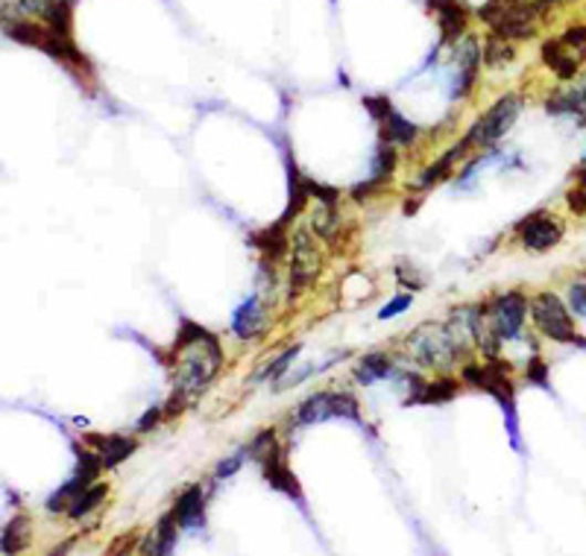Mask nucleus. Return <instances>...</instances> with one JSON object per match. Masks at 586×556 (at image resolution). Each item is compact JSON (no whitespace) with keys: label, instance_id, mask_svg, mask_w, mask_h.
<instances>
[{"label":"nucleus","instance_id":"1","mask_svg":"<svg viewBox=\"0 0 586 556\" xmlns=\"http://www.w3.org/2000/svg\"><path fill=\"white\" fill-rule=\"evenodd\" d=\"M179 355V366H176V378H174V392L185 396L191 401L197 399L211 381L214 375L220 373V364H223V355H220V343L214 334H202L193 343H188L185 349L174 352Z\"/></svg>","mask_w":586,"mask_h":556},{"label":"nucleus","instance_id":"2","mask_svg":"<svg viewBox=\"0 0 586 556\" xmlns=\"http://www.w3.org/2000/svg\"><path fill=\"white\" fill-rule=\"evenodd\" d=\"M545 0H486L484 7L478 9V15L495 35H502L507 42H525L534 39L536 24L543 18Z\"/></svg>","mask_w":586,"mask_h":556},{"label":"nucleus","instance_id":"3","mask_svg":"<svg viewBox=\"0 0 586 556\" xmlns=\"http://www.w3.org/2000/svg\"><path fill=\"white\" fill-rule=\"evenodd\" d=\"M3 33L12 39V42L18 44H30V48H35V51L48 53V56L59 59L62 65H67L71 71H85L88 74V62H85V56L80 51H76V44L71 35L59 33V30H53L51 24H35V21H3Z\"/></svg>","mask_w":586,"mask_h":556},{"label":"nucleus","instance_id":"4","mask_svg":"<svg viewBox=\"0 0 586 556\" xmlns=\"http://www.w3.org/2000/svg\"><path fill=\"white\" fill-rule=\"evenodd\" d=\"M520 115H522L520 94H504V97H499L493 106L486 108L484 115L478 117L475 124H472V129H469L463 138L469 141V147H481V150L495 147L504 135L511 133L513 124L520 120Z\"/></svg>","mask_w":586,"mask_h":556},{"label":"nucleus","instance_id":"5","mask_svg":"<svg viewBox=\"0 0 586 556\" xmlns=\"http://www.w3.org/2000/svg\"><path fill=\"white\" fill-rule=\"evenodd\" d=\"M540 53H543L545 65L552 67V74H557L561 80H578L586 62V27H566V33L545 39Z\"/></svg>","mask_w":586,"mask_h":556},{"label":"nucleus","instance_id":"6","mask_svg":"<svg viewBox=\"0 0 586 556\" xmlns=\"http://www.w3.org/2000/svg\"><path fill=\"white\" fill-rule=\"evenodd\" d=\"M531 316L534 325L540 328V334H545L554 343H569V346H586V340L575 328V319L569 316V307L563 305V300L557 293H540L531 302Z\"/></svg>","mask_w":586,"mask_h":556},{"label":"nucleus","instance_id":"7","mask_svg":"<svg viewBox=\"0 0 586 556\" xmlns=\"http://www.w3.org/2000/svg\"><path fill=\"white\" fill-rule=\"evenodd\" d=\"M408 349L422 366L446 369V366L454 364V360L461 357L463 346L461 340L454 337L452 328H443V325H426V328H419V332L410 337Z\"/></svg>","mask_w":586,"mask_h":556},{"label":"nucleus","instance_id":"8","mask_svg":"<svg viewBox=\"0 0 586 556\" xmlns=\"http://www.w3.org/2000/svg\"><path fill=\"white\" fill-rule=\"evenodd\" d=\"M463 381L478 387V390L490 392L502 407H507V413L513 416V384H511V366L502 364L499 357H490L484 366L469 364L463 366Z\"/></svg>","mask_w":586,"mask_h":556},{"label":"nucleus","instance_id":"9","mask_svg":"<svg viewBox=\"0 0 586 556\" xmlns=\"http://www.w3.org/2000/svg\"><path fill=\"white\" fill-rule=\"evenodd\" d=\"M355 419L358 422V401L346 396V392H317L308 401H302L296 410V422L300 424H317L326 419Z\"/></svg>","mask_w":586,"mask_h":556},{"label":"nucleus","instance_id":"10","mask_svg":"<svg viewBox=\"0 0 586 556\" xmlns=\"http://www.w3.org/2000/svg\"><path fill=\"white\" fill-rule=\"evenodd\" d=\"M323 270V255L317 250V241L311 238L308 229L293 234V255H291V296L305 291Z\"/></svg>","mask_w":586,"mask_h":556},{"label":"nucleus","instance_id":"11","mask_svg":"<svg viewBox=\"0 0 586 556\" xmlns=\"http://www.w3.org/2000/svg\"><path fill=\"white\" fill-rule=\"evenodd\" d=\"M516 232H520L527 250L534 252H548L563 241V225L552 220L545 211H536V214H527L525 220H520Z\"/></svg>","mask_w":586,"mask_h":556},{"label":"nucleus","instance_id":"12","mask_svg":"<svg viewBox=\"0 0 586 556\" xmlns=\"http://www.w3.org/2000/svg\"><path fill=\"white\" fill-rule=\"evenodd\" d=\"M527 314V300L522 293H504L493 307V332L499 340H516Z\"/></svg>","mask_w":586,"mask_h":556},{"label":"nucleus","instance_id":"13","mask_svg":"<svg viewBox=\"0 0 586 556\" xmlns=\"http://www.w3.org/2000/svg\"><path fill=\"white\" fill-rule=\"evenodd\" d=\"M261 469H264V481H268L270 486H273V490L285 492L287 499H300V495H302L300 483H296L293 472L287 469L285 451L279 449V445H273V449H270L268 454L261 457Z\"/></svg>","mask_w":586,"mask_h":556},{"label":"nucleus","instance_id":"14","mask_svg":"<svg viewBox=\"0 0 586 556\" xmlns=\"http://www.w3.org/2000/svg\"><path fill=\"white\" fill-rule=\"evenodd\" d=\"M410 396L405 405H446L458 396V381L452 378H440L435 384L419 381V375H410Z\"/></svg>","mask_w":586,"mask_h":556},{"label":"nucleus","instance_id":"15","mask_svg":"<svg viewBox=\"0 0 586 556\" xmlns=\"http://www.w3.org/2000/svg\"><path fill=\"white\" fill-rule=\"evenodd\" d=\"M88 445H97V454L103 457V469H115L121 465L129 454H135L138 442L129 440V437H121V433H112V437H103V433H88L85 437Z\"/></svg>","mask_w":586,"mask_h":556},{"label":"nucleus","instance_id":"16","mask_svg":"<svg viewBox=\"0 0 586 556\" xmlns=\"http://www.w3.org/2000/svg\"><path fill=\"white\" fill-rule=\"evenodd\" d=\"M287 229H291V223L279 217L276 223L252 234V246H255V250H261L264 261H282V258H285L287 243H291V238H287Z\"/></svg>","mask_w":586,"mask_h":556},{"label":"nucleus","instance_id":"17","mask_svg":"<svg viewBox=\"0 0 586 556\" xmlns=\"http://www.w3.org/2000/svg\"><path fill=\"white\" fill-rule=\"evenodd\" d=\"M396 170V153L390 150V147H381L376 156V167H373V176H369L367 182H360L352 188V200H367V197H373V193L378 191V188H385L387 179L394 176Z\"/></svg>","mask_w":586,"mask_h":556},{"label":"nucleus","instance_id":"18","mask_svg":"<svg viewBox=\"0 0 586 556\" xmlns=\"http://www.w3.org/2000/svg\"><path fill=\"white\" fill-rule=\"evenodd\" d=\"M431 9L440 18V33L443 42H458V35L467 30V9L461 0H431Z\"/></svg>","mask_w":586,"mask_h":556},{"label":"nucleus","instance_id":"19","mask_svg":"<svg viewBox=\"0 0 586 556\" xmlns=\"http://www.w3.org/2000/svg\"><path fill=\"white\" fill-rule=\"evenodd\" d=\"M481 56H484V53L478 51V42L475 39H469V35L461 44H454V62H458V67H461V83H458V88H454L458 97H463V94L472 88V83H475L478 62H481Z\"/></svg>","mask_w":586,"mask_h":556},{"label":"nucleus","instance_id":"20","mask_svg":"<svg viewBox=\"0 0 586 556\" xmlns=\"http://www.w3.org/2000/svg\"><path fill=\"white\" fill-rule=\"evenodd\" d=\"M174 518L179 527H200L206 518V499H202V486H188L179 495L174 506Z\"/></svg>","mask_w":586,"mask_h":556},{"label":"nucleus","instance_id":"21","mask_svg":"<svg viewBox=\"0 0 586 556\" xmlns=\"http://www.w3.org/2000/svg\"><path fill=\"white\" fill-rule=\"evenodd\" d=\"M234 334L247 340V337H255V334L264 328V307H261L259 300H247L241 307H238V314H234Z\"/></svg>","mask_w":586,"mask_h":556},{"label":"nucleus","instance_id":"22","mask_svg":"<svg viewBox=\"0 0 586 556\" xmlns=\"http://www.w3.org/2000/svg\"><path fill=\"white\" fill-rule=\"evenodd\" d=\"M467 150H472V147H469V141L463 138V141L458 144V147H452V150L446 153L443 158H437L435 165H428L426 174L419 176V185H422V188H431V185L443 182L446 176L452 174L454 161H458V158H463V153H467Z\"/></svg>","mask_w":586,"mask_h":556},{"label":"nucleus","instance_id":"23","mask_svg":"<svg viewBox=\"0 0 586 556\" xmlns=\"http://www.w3.org/2000/svg\"><path fill=\"white\" fill-rule=\"evenodd\" d=\"M106 495H109V486H106V483H92V486H85V490L71 501L67 515H71V518H83V515L92 513L94 506H101V501L106 499Z\"/></svg>","mask_w":586,"mask_h":556},{"label":"nucleus","instance_id":"24","mask_svg":"<svg viewBox=\"0 0 586 556\" xmlns=\"http://www.w3.org/2000/svg\"><path fill=\"white\" fill-rule=\"evenodd\" d=\"M390 366H394V360L381 355V352H376V355H367L355 366V378H358V384H376L381 381V378H387Z\"/></svg>","mask_w":586,"mask_h":556},{"label":"nucleus","instance_id":"25","mask_svg":"<svg viewBox=\"0 0 586 556\" xmlns=\"http://www.w3.org/2000/svg\"><path fill=\"white\" fill-rule=\"evenodd\" d=\"M484 62L490 67H502V65H511L513 59H516V51H513V44L507 42V39H502V35H490L484 44Z\"/></svg>","mask_w":586,"mask_h":556},{"label":"nucleus","instance_id":"26","mask_svg":"<svg viewBox=\"0 0 586 556\" xmlns=\"http://www.w3.org/2000/svg\"><path fill=\"white\" fill-rule=\"evenodd\" d=\"M385 144H399V147H408V144H414V138H417V126L410 124V120H405L402 115H390L385 120Z\"/></svg>","mask_w":586,"mask_h":556},{"label":"nucleus","instance_id":"27","mask_svg":"<svg viewBox=\"0 0 586 556\" xmlns=\"http://www.w3.org/2000/svg\"><path fill=\"white\" fill-rule=\"evenodd\" d=\"M176 527H179V524H176L174 513L161 515L159 527H156V536H150L153 545L144 550V554H150V550L153 554H170V550H174V545H176Z\"/></svg>","mask_w":586,"mask_h":556},{"label":"nucleus","instance_id":"28","mask_svg":"<svg viewBox=\"0 0 586 556\" xmlns=\"http://www.w3.org/2000/svg\"><path fill=\"white\" fill-rule=\"evenodd\" d=\"M27 536H30V522H27L24 515H18L3 531V554H15V550L24 548Z\"/></svg>","mask_w":586,"mask_h":556},{"label":"nucleus","instance_id":"29","mask_svg":"<svg viewBox=\"0 0 586 556\" xmlns=\"http://www.w3.org/2000/svg\"><path fill=\"white\" fill-rule=\"evenodd\" d=\"M296 355H300V346H293V349H285L282 355L276 357V360H273V364H268L264 369H261L259 375H255V381H273V378H279V375L285 373L287 364H291V360Z\"/></svg>","mask_w":586,"mask_h":556},{"label":"nucleus","instance_id":"30","mask_svg":"<svg viewBox=\"0 0 586 556\" xmlns=\"http://www.w3.org/2000/svg\"><path fill=\"white\" fill-rule=\"evenodd\" d=\"M305 188H308L311 197H317V200L323 202V206H337V200H341V193H337L335 188L314 182V179H305Z\"/></svg>","mask_w":586,"mask_h":556},{"label":"nucleus","instance_id":"31","mask_svg":"<svg viewBox=\"0 0 586 556\" xmlns=\"http://www.w3.org/2000/svg\"><path fill=\"white\" fill-rule=\"evenodd\" d=\"M569 307L586 319V279L569 284Z\"/></svg>","mask_w":586,"mask_h":556},{"label":"nucleus","instance_id":"32","mask_svg":"<svg viewBox=\"0 0 586 556\" xmlns=\"http://www.w3.org/2000/svg\"><path fill=\"white\" fill-rule=\"evenodd\" d=\"M273 445H276V433H273V431H261L259 437H255V440H252L250 445H247V449H250L247 454L255 457V460H261V457L268 454V451L273 449Z\"/></svg>","mask_w":586,"mask_h":556},{"label":"nucleus","instance_id":"33","mask_svg":"<svg viewBox=\"0 0 586 556\" xmlns=\"http://www.w3.org/2000/svg\"><path fill=\"white\" fill-rule=\"evenodd\" d=\"M364 108L373 115V120H387L394 115V106H390L387 97H364Z\"/></svg>","mask_w":586,"mask_h":556},{"label":"nucleus","instance_id":"34","mask_svg":"<svg viewBox=\"0 0 586 556\" xmlns=\"http://www.w3.org/2000/svg\"><path fill=\"white\" fill-rule=\"evenodd\" d=\"M527 381L536 384V387H545V390L552 387V384H548V369H545V364L540 357H534L531 366H527Z\"/></svg>","mask_w":586,"mask_h":556},{"label":"nucleus","instance_id":"35","mask_svg":"<svg viewBox=\"0 0 586 556\" xmlns=\"http://www.w3.org/2000/svg\"><path fill=\"white\" fill-rule=\"evenodd\" d=\"M566 202H569V208L575 211V214L584 217L586 214V185H575L569 191V197H566Z\"/></svg>","mask_w":586,"mask_h":556},{"label":"nucleus","instance_id":"36","mask_svg":"<svg viewBox=\"0 0 586 556\" xmlns=\"http://www.w3.org/2000/svg\"><path fill=\"white\" fill-rule=\"evenodd\" d=\"M159 419H161V410H159V407H153V410H147V413L142 416V422H138V433L153 431V428H156V422H159Z\"/></svg>","mask_w":586,"mask_h":556},{"label":"nucleus","instance_id":"37","mask_svg":"<svg viewBox=\"0 0 586 556\" xmlns=\"http://www.w3.org/2000/svg\"><path fill=\"white\" fill-rule=\"evenodd\" d=\"M243 463V454L238 457H229V460H223V463L218 465V472H214V478H229V474H234V469Z\"/></svg>","mask_w":586,"mask_h":556},{"label":"nucleus","instance_id":"38","mask_svg":"<svg viewBox=\"0 0 586 556\" xmlns=\"http://www.w3.org/2000/svg\"><path fill=\"white\" fill-rule=\"evenodd\" d=\"M408 305H410V296H399V300L390 302V305H387L385 311H381V314H378V316H381V319H387V316L402 314V311H405V307H408Z\"/></svg>","mask_w":586,"mask_h":556},{"label":"nucleus","instance_id":"39","mask_svg":"<svg viewBox=\"0 0 586 556\" xmlns=\"http://www.w3.org/2000/svg\"><path fill=\"white\" fill-rule=\"evenodd\" d=\"M396 273H399V282H402L405 287H408V282L414 279V270H410V275H408V270H405V266L399 264V270H396ZM419 287H426V284H422V279H417V282H414V291H419Z\"/></svg>","mask_w":586,"mask_h":556},{"label":"nucleus","instance_id":"40","mask_svg":"<svg viewBox=\"0 0 586 556\" xmlns=\"http://www.w3.org/2000/svg\"><path fill=\"white\" fill-rule=\"evenodd\" d=\"M133 542H135V536H121V539H117V545H112L109 548V554H124L126 548H133Z\"/></svg>","mask_w":586,"mask_h":556},{"label":"nucleus","instance_id":"41","mask_svg":"<svg viewBox=\"0 0 586 556\" xmlns=\"http://www.w3.org/2000/svg\"><path fill=\"white\" fill-rule=\"evenodd\" d=\"M545 3H557V0H545Z\"/></svg>","mask_w":586,"mask_h":556}]
</instances>
